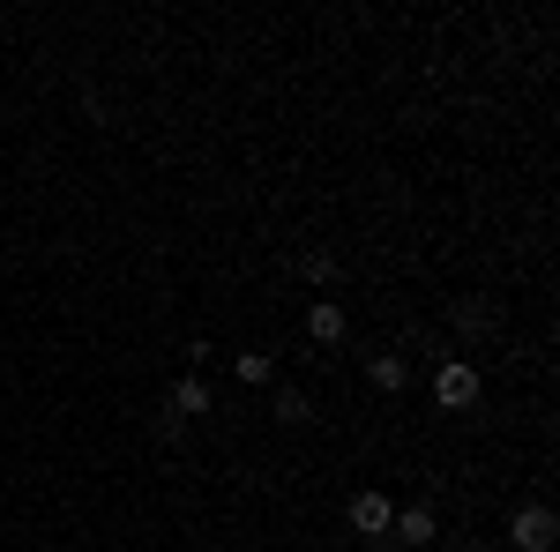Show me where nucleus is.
Instances as JSON below:
<instances>
[{
    "label": "nucleus",
    "mask_w": 560,
    "mask_h": 552,
    "mask_svg": "<svg viewBox=\"0 0 560 552\" xmlns=\"http://www.w3.org/2000/svg\"><path fill=\"white\" fill-rule=\"evenodd\" d=\"M210 411H217V388L202 381V374H179L173 381V419L187 425V419H210Z\"/></svg>",
    "instance_id": "nucleus-4"
},
{
    "label": "nucleus",
    "mask_w": 560,
    "mask_h": 552,
    "mask_svg": "<svg viewBox=\"0 0 560 552\" xmlns=\"http://www.w3.org/2000/svg\"><path fill=\"white\" fill-rule=\"evenodd\" d=\"M388 530H396V545H404V552H427L441 522H433V508H396V522H388Z\"/></svg>",
    "instance_id": "nucleus-5"
},
{
    "label": "nucleus",
    "mask_w": 560,
    "mask_h": 552,
    "mask_svg": "<svg viewBox=\"0 0 560 552\" xmlns=\"http://www.w3.org/2000/svg\"><path fill=\"white\" fill-rule=\"evenodd\" d=\"M306 337L314 343H345V306H337V298H314V306H306Z\"/></svg>",
    "instance_id": "nucleus-6"
},
{
    "label": "nucleus",
    "mask_w": 560,
    "mask_h": 552,
    "mask_svg": "<svg viewBox=\"0 0 560 552\" xmlns=\"http://www.w3.org/2000/svg\"><path fill=\"white\" fill-rule=\"evenodd\" d=\"M366 381L382 388V396H396V388L411 381V366H404V359H396V351H382V359H366Z\"/></svg>",
    "instance_id": "nucleus-7"
},
{
    "label": "nucleus",
    "mask_w": 560,
    "mask_h": 552,
    "mask_svg": "<svg viewBox=\"0 0 560 552\" xmlns=\"http://www.w3.org/2000/svg\"><path fill=\"white\" fill-rule=\"evenodd\" d=\"M456 337H493V306L486 298H464L456 306Z\"/></svg>",
    "instance_id": "nucleus-9"
},
{
    "label": "nucleus",
    "mask_w": 560,
    "mask_h": 552,
    "mask_svg": "<svg viewBox=\"0 0 560 552\" xmlns=\"http://www.w3.org/2000/svg\"><path fill=\"white\" fill-rule=\"evenodd\" d=\"M277 419H284V425H306V396H300V388L277 381Z\"/></svg>",
    "instance_id": "nucleus-11"
},
{
    "label": "nucleus",
    "mask_w": 560,
    "mask_h": 552,
    "mask_svg": "<svg viewBox=\"0 0 560 552\" xmlns=\"http://www.w3.org/2000/svg\"><path fill=\"white\" fill-rule=\"evenodd\" d=\"M300 277H306V284H329V277H337V255H329V247H306V255H300Z\"/></svg>",
    "instance_id": "nucleus-10"
},
{
    "label": "nucleus",
    "mask_w": 560,
    "mask_h": 552,
    "mask_svg": "<svg viewBox=\"0 0 560 552\" xmlns=\"http://www.w3.org/2000/svg\"><path fill=\"white\" fill-rule=\"evenodd\" d=\"M553 508L546 501H530V508H516L509 515V538H516V552H553Z\"/></svg>",
    "instance_id": "nucleus-2"
},
{
    "label": "nucleus",
    "mask_w": 560,
    "mask_h": 552,
    "mask_svg": "<svg viewBox=\"0 0 560 552\" xmlns=\"http://www.w3.org/2000/svg\"><path fill=\"white\" fill-rule=\"evenodd\" d=\"M232 374H240L247 388H269V381H277V359H269V351H240V359H232Z\"/></svg>",
    "instance_id": "nucleus-8"
},
{
    "label": "nucleus",
    "mask_w": 560,
    "mask_h": 552,
    "mask_svg": "<svg viewBox=\"0 0 560 552\" xmlns=\"http://www.w3.org/2000/svg\"><path fill=\"white\" fill-rule=\"evenodd\" d=\"M433 403H441V411H471V403H478V366H471V359L448 351V359L433 366Z\"/></svg>",
    "instance_id": "nucleus-1"
},
{
    "label": "nucleus",
    "mask_w": 560,
    "mask_h": 552,
    "mask_svg": "<svg viewBox=\"0 0 560 552\" xmlns=\"http://www.w3.org/2000/svg\"><path fill=\"white\" fill-rule=\"evenodd\" d=\"M345 515H351V530H359V538H388V522H396V501H388V493H359Z\"/></svg>",
    "instance_id": "nucleus-3"
}]
</instances>
